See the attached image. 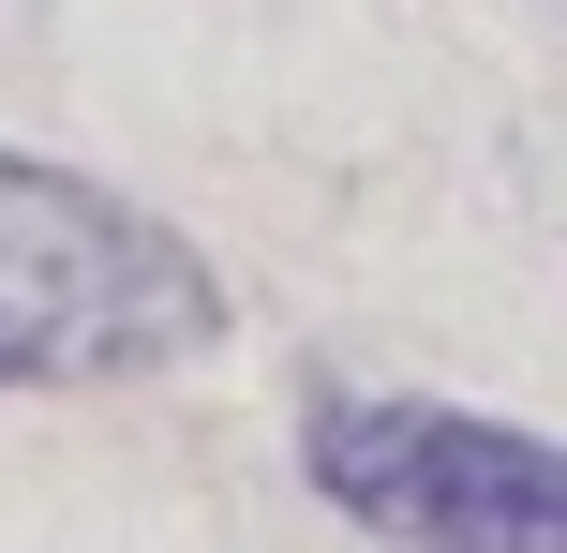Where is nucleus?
<instances>
[{"label":"nucleus","mask_w":567,"mask_h":553,"mask_svg":"<svg viewBox=\"0 0 567 553\" xmlns=\"http://www.w3.org/2000/svg\"><path fill=\"white\" fill-rule=\"evenodd\" d=\"M225 269L150 195L0 150V389H150L225 345Z\"/></svg>","instance_id":"obj_1"},{"label":"nucleus","mask_w":567,"mask_h":553,"mask_svg":"<svg viewBox=\"0 0 567 553\" xmlns=\"http://www.w3.org/2000/svg\"><path fill=\"white\" fill-rule=\"evenodd\" d=\"M299 479L389 553H567V434L433 389H313Z\"/></svg>","instance_id":"obj_2"}]
</instances>
